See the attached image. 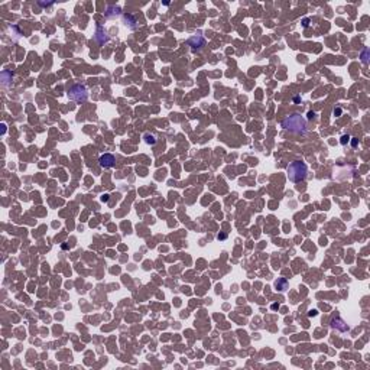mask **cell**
Wrapping results in <instances>:
<instances>
[{"label": "cell", "mask_w": 370, "mask_h": 370, "mask_svg": "<svg viewBox=\"0 0 370 370\" xmlns=\"http://www.w3.org/2000/svg\"><path fill=\"white\" fill-rule=\"evenodd\" d=\"M314 116H315V113H314V111H309V113H308V117H309V119H314Z\"/></svg>", "instance_id": "obj_10"}, {"label": "cell", "mask_w": 370, "mask_h": 370, "mask_svg": "<svg viewBox=\"0 0 370 370\" xmlns=\"http://www.w3.org/2000/svg\"><path fill=\"white\" fill-rule=\"evenodd\" d=\"M367 55H369V49H364L362 52V61H363V64H367L369 62V59H367Z\"/></svg>", "instance_id": "obj_7"}, {"label": "cell", "mask_w": 370, "mask_h": 370, "mask_svg": "<svg viewBox=\"0 0 370 370\" xmlns=\"http://www.w3.org/2000/svg\"><path fill=\"white\" fill-rule=\"evenodd\" d=\"M98 162H100V166L101 168H113L114 166V162H116V159H114L113 155H110V153H104V155L100 156V159H98Z\"/></svg>", "instance_id": "obj_4"}, {"label": "cell", "mask_w": 370, "mask_h": 370, "mask_svg": "<svg viewBox=\"0 0 370 370\" xmlns=\"http://www.w3.org/2000/svg\"><path fill=\"white\" fill-rule=\"evenodd\" d=\"M331 327L332 328H337V330H340V331H347V330H349L347 324H345L343 320H340V318L331 320Z\"/></svg>", "instance_id": "obj_5"}, {"label": "cell", "mask_w": 370, "mask_h": 370, "mask_svg": "<svg viewBox=\"0 0 370 370\" xmlns=\"http://www.w3.org/2000/svg\"><path fill=\"white\" fill-rule=\"evenodd\" d=\"M226 237H227V236H226V234H219V239H221V240H224V239H226Z\"/></svg>", "instance_id": "obj_11"}, {"label": "cell", "mask_w": 370, "mask_h": 370, "mask_svg": "<svg viewBox=\"0 0 370 370\" xmlns=\"http://www.w3.org/2000/svg\"><path fill=\"white\" fill-rule=\"evenodd\" d=\"M275 286H276L279 291H285L286 286H288V282H286V279L282 278V279H278V281L275 282Z\"/></svg>", "instance_id": "obj_6"}, {"label": "cell", "mask_w": 370, "mask_h": 370, "mask_svg": "<svg viewBox=\"0 0 370 370\" xmlns=\"http://www.w3.org/2000/svg\"><path fill=\"white\" fill-rule=\"evenodd\" d=\"M146 142H147V143H152V145H153V143H155L156 140H155V138H153V136H149V135H147V136H146Z\"/></svg>", "instance_id": "obj_8"}, {"label": "cell", "mask_w": 370, "mask_h": 370, "mask_svg": "<svg viewBox=\"0 0 370 370\" xmlns=\"http://www.w3.org/2000/svg\"><path fill=\"white\" fill-rule=\"evenodd\" d=\"M349 139H350L349 136H343V138H341V143H343V145H345V142H349Z\"/></svg>", "instance_id": "obj_9"}, {"label": "cell", "mask_w": 370, "mask_h": 370, "mask_svg": "<svg viewBox=\"0 0 370 370\" xmlns=\"http://www.w3.org/2000/svg\"><path fill=\"white\" fill-rule=\"evenodd\" d=\"M308 172L307 165L301 162V160H294L292 164L288 166V178L292 182H301L305 179Z\"/></svg>", "instance_id": "obj_1"}, {"label": "cell", "mask_w": 370, "mask_h": 370, "mask_svg": "<svg viewBox=\"0 0 370 370\" xmlns=\"http://www.w3.org/2000/svg\"><path fill=\"white\" fill-rule=\"evenodd\" d=\"M282 127H285L291 132H295V133H305L307 132V123L299 114H292V116H288V117L282 122Z\"/></svg>", "instance_id": "obj_2"}, {"label": "cell", "mask_w": 370, "mask_h": 370, "mask_svg": "<svg viewBox=\"0 0 370 370\" xmlns=\"http://www.w3.org/2000/svg\"><path fill=\"white\" fill-rule=\"evenodd\" d=\"M68 97L71 98V100L77 101V103H81V101H85L87 100V90H85L84 85H74V87H71L70 88V91H68Z\"/></svg>", "instance_id": "obj_3"}]
</instances>
